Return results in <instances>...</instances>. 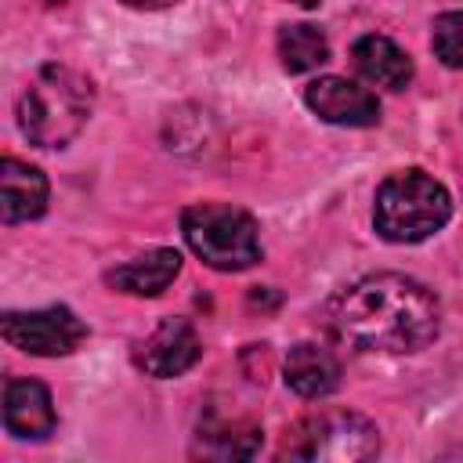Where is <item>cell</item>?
Returning a JSON list of instances; mask_svg holds the SVG:
<instances>
[{
  "mask_svg": "<svg viewBox=\"0 0 463 463\" xmlns=\"http://www.w3.org/2000/svg\"><path fill=\"white\" fill-rule=\"evenodd\" d=\"M286 383L300 398H326L340 383V362L318 344H297L286 354Z\"/></svg>",
  "mask_w": 463,
  "mask_h": 463,
  "instance_id": "4fadbf2b",
  "label": "cell"
},
{
  "mask_svg": "<svg viewBox=\"0 0 463 463\" xmlns=\"http://www.w3.org/2000/svg\"><path fill=\"white\" fill-rule=\"evenodd\" d=\"M87 336V326L69 307H43V311H7L4 315V340L36 358H61L72 354Z\"/></svg>",
  "mask_w": 463,
  "mask_h": 463,
  "instance_id": "8992f818",
  "label": "cell"
},
{
  "mask_svg": "<svg viewBox=\"0 0 463 463\" xmlns=\"http://www.w3.org/2000/svg\"><path fill=\"white\" fill-rule=\"evenodd\" d=\"M94 90L69 65H43L18 94V127L40 148H65L90 116Z\"/></svg>",
  "mask_w": 463,
  "mask_h": 463,
  "instance_id": "7a4b0ae2",
  "label": "cell"
},
{
  "mask_svg": "<svg viewBox=\"0 0 463 463\" xmlns=\"http://www.w3.org/2000/svg\"><path fill=\"white\" fill-rule=\"evenodd\" d=\"M282 452L293 459H329V463H358L380 452L376 427L347 409H322L297 420L286 430Z\"/></svg>",
  "mask_w": 463,
  "mask_h": 463,
  "instance_id": "5b68a950",
  "label": "cell"
},
{
  "mask_svg": "<svg viewBox=\"0 0 463 463\" xmlns=\"http://www.w3.org/2000/svg\"><path fill=\"white\" fill-rule=\"evenodd\" d=\"M438 297L405 275H365L329 304V329L354 351L405 354L438 336Z\"/></svg>",
  "mask_w": 463,
  "mask_h": 463,
  "instance_id": "6da1fadb",
  "label": "cell"
},
{
  "mask_svg": "<svg viewBox=\"0 0 463 463\" xmlns=\"http://www.w3.org/2000/svg\"><path fill=\"white\" fill-rule=\"evenodd\" d=\"M43 210H47V177L14 156H4V163H0V217H4V224L33 221Z\"/></svg>",
  "mask_w": 463,
  "mask_h": 463,
  "instance_id": "30bf717a",
  "label": "cell"
},
{
  "mask_svg": "<svg viewBox=\"0 0 463 463\" xmlns=\"http://www.w3.org/2000/svg\"><path fill=\"white\" fill-rule=\"evenodd\" d=\"M181 271V253L177 250H148L119 268L109 271V286L123 289V293H134V297H159Z\"/></svg>",
  "mask_w": 463,
  "mask_h": 463,
  "instance_id": "7c38bea8",
  "label": "cell"
},
{
  "mask_svg": "<svg viewBox=\"0 0 463 463\" xmlns=\"http://www.w3.org/2000/svg\"><path fill=\"white\" fill-rule=\"evenodd\" d=\"M307 109L336 127H373L380 123V101L365 87L344 80V76H318L304 90Z\"/></svg>",
  "mask_w": 463,
  "mask_h": 463,
  "instance_id": "52a82bcc",
  "label": "cell"
},
{
  "mask_svg": "<svg viewBox=\"0 0 463 463\" xmlns=\"http://www.w3.org/2000/svg\"><path fill=\"white\" fill-rule=\"evenodd\" d=\"M279 58L286 72H311L322 61H329V40L318 25H286L279 33Z\"/></svg>",
  "mask_w": 463,
  "mask_h": 463,
  "instance_id": "5bb4252c",
  "label": "cell"
},
{
  "mask_svg": "<svg viewBox=\"0 0 463 463\" xmlns=\"http://www.w3.org/2000/svg\"><path fill=\"white\" fill-rule=\"evenodd\" d=\"M199 354H203L199 336H195V329L184 318H163L156 326V333L145 336L134 347V362L148 376H159V380H170V376L188 373L199 362Z\"/></svg>",
  "mask_w": 463,
  "mask_h": 463,
  "instance_id": "ba28073f",
  "label": "cell"
},
{
  "mask_svg": "<svg viewBox=\"0 0 463 463\" xmlns=\"http://www.w3.org/2000/svg\"><path fill=\"white\" fill-rule=\"evenodd\" d=\"M351 61H354V69H358L369 83L387 87V90H405L409 80H412V58H409L394 40L376 36V33L354 40Z\"/></svg>",
  "mask_w": 463,
  "mask_h": 463,
  "instance_id": "8fae6325",
  "label": "cell"
},
{
  "mask_svg": "<svg viewBox=\"0 0 463 463\" xmlns=\"http://www.w3.org/2000/svg\"><path fill=\"white\" fill-rule=\"evenodd\" d=\"M127 7H137V11H159V7H170L177 0H123Z\"/></svg>",
  "mask_w": 463,
  "mask_h": 463,
  "instance_id": "2e32d148",
  "label": "cell"
},
{
  "mask_svg": "<svg viewBox=\"0 0 463 463\" xmlns=\"http://www.w3.org/2000/svg\"><path fill=\"white\" fill-rule=\"evenodd\" d=\"M452 213V199L441 181L423 170H398L376 188L373 224L387 242H423Z\"/></svg>",
  "mask_w": 463,
  "mask_h": 463,
  "instance_id": "3957f363",
  "label": "cell"
},
{
  "mask_svg": "<svg viewBox=\"0 0 463 463\" xmlns=\"http://www.w3.org/2000/svg\"><path fill=\"white\" fill-rule=\"evenodd\" d=\"M181 232L192 253L217 271H242L260 260L257 224L246 210L228 203H195L181 213Z\"/></svg>",
  "mask_w": 463,
  "mask_h": 463,
  "instance_id": "277c9868",
  "label": "cell"
},
{
  "mask_svg": "<svg viewBox=\"0 0 463 463\" xmlns=\"http://www.w3.org/2000/svg\"><path fill=\"white\" fill-rule=\"evenodd\" d=\"M293 4H300V7H318L322 0H293Z\"/></svg>",
  "mask_w": 463,
  "mask_h": 463,
  "instance_id": "e0dca14e",
  "label": "cell"
},
{
  "mask_svg": "<svg viewBox=\"0 0 463 463\" xmlns=\"http://www.w3.org/2000/svg\"><path fill=\"white\" fill-rule=\"evenodd\" d=\"M430 47L449 69H463V11H445L434 18Z\"/></svg>",
  "mask_w": 463,
  "mask_h": 463,
  "instance_id": "9a60e30c",
  "label": "cell"
},
{
  "mask_svg": "<svg viewBox=\"0 0 463 463\" xmlns=\"http://www.w3.org/2000/svg\"><path fill=\"white\" fill-rule=\"evenodd\" d=\"M4 427L22 441H40L54 430L51 391L40 380H11L4 391Z\"/></svg>",
  "mask_w": 463,
  "mask_h": 463,
  "instance_id": "9c48e42d",
  "label": "cell"
}]
</instances>
